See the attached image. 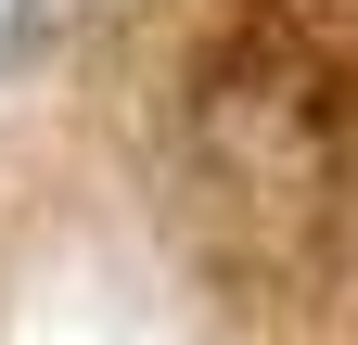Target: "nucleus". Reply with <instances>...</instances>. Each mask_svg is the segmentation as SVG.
<instances>
[{
  "label": "nucleus",
  "instance_id": "1",
  "mask_svg": "<svg viewBox=\"0 0 358 345\" xmlns=\"http://www.w3.org/2000/svg\"><path fill=\"white\" fill-rule=\"evenodd\" d=\"M26 13H38V0H0V64H13V38H26Z\"/></svg>",
  "mask_w": 358,
  "mask_h": 345
},
{
  "label": "nucleus",
  "instance_id": "2",
  "mask_svg": "<svg viewBox=\"0 0 358 345\" xmlns=\"http://www.w3.org/2000/svg\"><path fill=\"white\" fill-rule=\"evenodd\" d=\"M307 13H358V0H307Z\"/></svg>",
  "mask_w": 358,
  "mask_h": 345
}]
</instances>
